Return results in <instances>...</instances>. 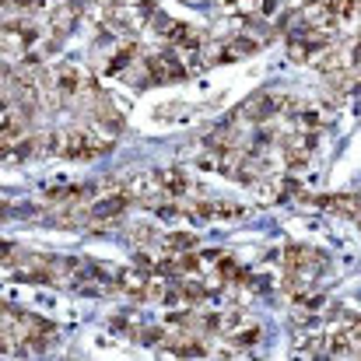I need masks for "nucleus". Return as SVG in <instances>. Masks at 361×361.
Returning a JSON list of instances; mask_svg holds the SVG:
<instances>
[{"label": "nucleus", "instance_id": "f257e3e1", "mask_svg": "<svg viewBox=\"0 0 361 361\" xmlns=\"http://www.w3.org/2000/svg\"><path fill=\"white\" fill-rule=\"evenodd\" d=\"M49 151L60 158H95L92 141H88L84 127H70V130H56L49 137Z\"/></svg>", "mask_w": 361, "mask_h": 361}, {"label": "nucleus", "instance_id": "f03ea898", "mask_svg": "<svg viewBox=\"0 0 361 361\" xmlns=\"http://www.w3.org/2000/svg\"><path fill=\"white\" fill-rule=\"evenodd\" d=\"M284 270H298V274H319V270L326 266V256L319 249H309V246H288L284 256H281Z\"/></svg>", "mask_w": 361, "mask_h": 361}, {"label": "nucleus", "instance_id": "7ed1b4c3", "mask_svg": "<svg viewBox=\"0 0 361 361\" xmlns=\"http://www.w3.org/2000/svg\"><path fill=\"white\" fill-rule=\"evenodd\" d=\"M144 63H147V74H151V81H158V84L183 81V77L190 74V70L183 67V60H179L175 53H154V56H147Z\"/></svg>", "mask_w": 361, "mask_h": 361}, {"label": "nucleus", "instance_id": "20e7f679", "mask_svg": "<svg viewBox=\"0 0 361 361\" xmlns=\"http://www.w3.org/2000/svg\"><path fill=\"white\" fill-rule=\"evenodd\" d=\"M32 120H35V116H29L25 109H8L4 116H0V144H11V141L29 137Z\"/></svg>", "mask_w": 361, "mask_h": 361}, {"label": "nucleus", "instance_id": "39448f33", "mask_svg": "<svg viewBox=\"0 0 361 361\" xmlns=\"http://www.w3.org/2000/svg\"><path fill=\"white\" fill-rule=\"evenodd\" d=\"M81 77H84V70H81V67H70V63H63V67L53 74L56 99H60V102H74V99L81 95Z\"/></svg>", "mask_w": 361, "mask_h": 361}, {"label": "nucleus", "instance_id": "423d86ee", "mask_svg": "<svg viewBox=\"0 0 361 361\" xmlns=\"http://www.w3.org/2000/svg\"><path fill=\"white\" fill-rule=\"evenodd\" d=\"M81 15H84V4H77V0H63V4H56L53 15H49V25H53L56 39H63V35L77 25Z\"/></svg>", "mask_w": 361, "mask_h": 361}, {"label": "nucleus", "instance_id": "0eeeda50", "mask_svg": "<svg viewBox=\"0 0 361 361\" xmlns=\"http://www.w3.org/2000/svg\"><path fill=\"white\" fill-rule=\"evenodd\" d=\"M127 204H130V197L123 193V190H116V193H109V197H102V200H95L92 204V214L95 221H106V218H120L123 211H127Z\"/></svg>", "mask_w": 361, "mask_h": 361}, {"label": "nucleus", "instance_id": "6e6552de", "mask_svg": "<svg viewBox=\"0 0 361 361\" xmlns=\"http://www.w3.org/2000/svg\"><path fill=\"white\" fill-rule=\"evenodd\" d=\"M158 183H161V193L165 197H183L186 190H190V179H186V172H179V168H168V172H158Z\"/></svg>", "mask_w": 361, "mask_h": 361}, {"label": "nucleus", "instance_id": "1a4fd4ad", "mask_svg": "<svg viewBox=\"0 0 361 361\" xmlns=\"http://www.w3.org/2000/svg\"><path fill=\"white\" fill-rule=\"evenodd\" d=\"M252 53H259V39H252V35H232V39L225 42L228 63H232V60H246V56H252Z\"/></svg>", "mask_w": 361, "mask_h": 361}, {"label": "nucleus", "instance_id": "9d476101", "mask_svg": "<svg viewBox=\"0 0 361 361\" xmlns=\"http://www.w3.org/2000/svg\"><path fill=\"white\" fill-rule=\"evenodd\" d=\"M137 56H141V46H137V42H127L120 53H113V56H109V63H106L102 70H106V74H113V77H116V74H127V67H130Z\"/></svg>", "mask_w": 361, "mask_h": 361}, {"label": "nucleus", "instance_id": "9b49d317", "mask_svg": "<svg viewBox=\"0 0 361 361\" xmlns=\"http://www.w3.org/2000/svg\"><path fill=\"white\" fill-rule=\"evenodd\" d=\"M330 11H333V22L340 29H354V22H358V0H330Z\"/></svg>", "mask_w": 361, "mask_h": 361}, {"label": "nucleus", "instance_id": "f8f14e48", "mask_svg": "<svg viewBox=\"0 0 361 361\" xmlns=\"http://www.w3.org/2000/svg\"><path fill=\"white\" fill-rule=\"evenodd\" d=\"M228 340H232L235 347L249 351V347H256V344H259V326H256V323H246V326H239L235 333H228Z\"/></svg>", "mask_w": 361, "mask_h": 361}, {"label": "nucleus", "instance_id": "ddd939ff", "mask_svg": "<svg viewBox=\"0 0 361 361\" xmlns=\"http://www.w3.org/2000/svg\"><path fill=\"white\" fill-rule=\"evenodd\" d=\"M179 295H183V305H200L211 295V288L200 284V281H183V284H179Z\"/></svg>", "mask_w": 361, "mask_h": 361}, {"label": "nucleus", "instance_id": "4468645a", "mask_svg": "<svg viewBox=\"0 0 361 361\" xmlns=\"http://www.w3.org/2000/svg\"><path fill=\"white\" fill-rule=\"evenodd\" d=\"M165 249L168 252H190V249H197V235L193 232H172V235H165Z\"/></svg>", "mask_w": 361, "mask_h": 361}, {"label": "nucleus", "instance_id": "2eb2a0df", "mask_svg": "<svg viewBox=\"0 0 361 361\" xmlns=\"http://www.w3.org/2000/svg\"><path fill=\"white\" fill-rule=\"evenodd\" d=\"M295 354H298V358H319V354H323V340L312 337V333H309V337H298Z\"/></svg>", "mask_w": 361, "mask_h": 361}, {"label": "nucleus", "instance_id": "dca6fc26", "mask_svg": "<svg viewBox=\"0 0 361 361\" xmlns=\"http://www.w3.org/2000/svg\"><path fill=\"white\" fill-rule=\"evenodd\" d=\"M175 266H179V274H200V256H193V249L190 252H179L175 256Z\"/></svg>", "mask_w": 361, "mask_h": 361}, {"label": "nucleus", "instance_id": "f3484780", "mask_svg": "<svg viewBox=\"0 0 361 361\" xmlns=\"http://www.w3.org/2000/svg\"><path fill=\"white\" fill-rule=\"evenodd\" d=\"M134 266L144 270V274H154V259H151L147 252H137V256H134Z\"/></svg>", "mask_w": 361, "mask_h": 361}, {"label": "nucleus", "instance_id": "a211bd4d", "mask_svg": "<svg viewBox=\"0 0 361 361\" xmlns=\"http://www.w3.org/2000/svg\"><path fill=\"white\" fill-rule=\"evenodd\" d=\"M151 239H154V232H151V228H141V225H137V228H130V242H151Z\"/></svg>", "mask_w": 361, "mask_h": 361}]
</instances>
